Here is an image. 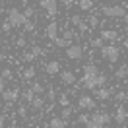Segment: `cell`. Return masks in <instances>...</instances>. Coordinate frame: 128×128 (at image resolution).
Wrapping results in <instances>:
<instances>
[{
	"label": "cell",
	"instance_id": "obj_1",
	"mask_svg": "<svg viewBox=\"0 0 128 128\" xmlns=\"http://www.w3.org/2000/svg\"><path fill=\"white\" fill-rule=\"evenodd\" d=\"M101 12L107 18H124V14H126V10L122 6H118V4H107V6L101 8Z\"/></svg>",
	"mask_w": 128,
	"mask_h": 128
},
{
	"label": "cell",
	"instance_id": "obj_2",
	"mask_svg": "<svg viewBox=\"0 0 128 128\" xmlns=\"http://www.w3.org/2000/svg\"><path fill=\"white\" fill-rule=\"evenodd\" d=\"M8 22L12 24V27H20L27 22V18L24 16V12H20L18 8H10L8 10Z\"/></svg>",
	"mask_w": 128,
	"mask_h": 128
},
{
	"label": "cell",
	"instance_id": "obj_3",
	"mask_svg": "<svg viewBox=\"0 0 128 128\" xmlns=\"http://www.w3.org/2000/svg\"><path fill=\"white\" fill-rule=\"evenodd\" d=\"M101 54H103L109 62H116L120 58V50L114 47V45H107V47L103 45V47H101Z\"/></svg>",
	"mask_w": 128,
	"mask_h": 128
},
{
	"label": "cell",
	"instance_id": "obj_4",
	"mask_svg": "<svg viewBox=\"0 0 128 128\" xmlns=\"http://www.w3.org/2000/svg\"><path fill=\"white\" fill-rule=\"evenodd\" d=\"M66 56L70 60H80L84 56V47L82 45H68L66 47Z\"/></svg>",
	"mask_w": 128,
	"mask_h": 128
},
{
	"label": "cell",
	"instance_id": "obj_5",
	"mask_svg": "<svg viewBox=\"0 0 128 128\" xmlns=\"http://www.w3.org/2000/svg\"><path fill=\"white\" fill-rule=\"evenodd\" d=\"M39 4H41V8L45 10L50 18L56 16V12H58V4H56V0H39Z\"/></svg>",
	"mask_w": 128,
	"mask_h": 128
},
{
	"label": "cell",
	"instance_id": "obj_6",
	"mask_svg": "<svg viewBox=\"0 0 128 128\" xmlns=\"http://www.w3.org/2000/svg\"><path fill=\"white\" fill-rule=\"evenodd\" d=\"M78 107L84 109V111H91V109H95V99L89 95H80L78 99Z\"/></svg>",
	"mask_w": 128,
	"mask_h": 128
},
{
	"label": "cell",
	"instance_id": "obj_7",
	"mask_svg": "<svg viewBox=\"0 0 128 128\" xmlns=\"http://www.w3.org/2000/svg\"><path fill=\"white\" fill-rule=\"evenodd\" d=\"M91 120L97 122V124H103V126H105V124L111 122V114H109L107 111H101V112H95V114L91 116Z\"/></svg>",
	"mask_w": 128,
	"mask_h": 128
},
{
	"label": "cell",
	"instance_id": "obj_8",
	"mask_svg": "<svg viewBox=\"0 0 128 128\" xmlns=\"http://www.w3.org/2000/svg\"><path fill=\"white\" fill-rule=\"evenodd\" d=\"M60 80H62L66 86H74V84H76V74H74L72 70H64V72H60Z\"/></svg>",
	"mask_w": 128,
	"mask_h": 128
},
{
	"label": "cell",
	"instance_id": "obj_9",
	"mask_svg": "<svg viewBox=\"0 0 128 128\" xmlns=\"http://www.w3.org/2000/svg\"><path fill=\"white\" fill-rule=\"evenodd\" d=\"M45 72L48 76H52V74H60V62L58 60H50V62L45 64Z\"/></svg>",
	"mask_w": 128,
	"mask_h": 128
},
{
	"label": "cell",
	"instance_id": "obj_10",
	"mask_svg": "<svg viewBox=\"0 0 128 128\" xmlns=\"http://www.w3.org/2000/svg\"><path fill=\"white\" fill-rule=\"evenodd\" d=\"M18 97H20V89H10V91H2V99L4 101H8V103H14V101H18Z\"/></svg>",
	"mask_w": 128,
	"mask_h": 128
},
{
	"label": "cell",
	"instance_id": "obj_11",
	"mask_svg": "<svg viewBox=\"0 0 128 128\" xmlns=\"http://www.w3.org/2000/svg\"><path fill=\"white\" fill-rule=\"evenodd\" d=\"M99 37H101L103 41H111V43H112V41L118 39V31H114V29H103Z\"/></svg>",
	"mask_w": 128,
	"mask_h": 128
},
{
	"label": "cell",
	"instance_id": "obj_12",
	"mask_svg": "<svg viewBox=\"0 0 128 128\" xmlns=\"http://www.w3.org/2000/svg\"><path fill=\"white\" fill-rule=\"evenodd\" d=\"M126 116H128V111L124 107H118V109H116V114H114V122H116V124H124Z\"/></svg>",
	"mask_w": 128,
	"mask_h": 128
},
{
	"label": "cell",
	"instance_id": "obj_13",
	"mask_svg": "<svg viewBox=\"0 0 128 128\" xmlns=\"http://www.w3.org/2000/svg\"><path fill=\"white\" fill-rule=\"evenodd\" d=\"M47 37H48L50 41L58 37V25H56L54 22H50V24L47 25Z\"/></svg>",
	"mask_w": 128,
	"mask_h": 128
},
{
	"label": "cell",
	"instance_id": "obj_14",
	"mask_svg": "<svg viewBox=\"0 0 128 128\" xmlns=\"http://www.w3.org/2000/svg\"><path fill=\"white\" fill-rule=\"evenodd\" d=\"M95 97H97V99H101V101H105V99H109V97H111V89H107V88H97V89H95Z\"/></svg>",
	"mask_w": 128,
	"mask_h": 128
},
{
	"label": "cell",
	"instance_id": "obj_15",
	"mask_svg": "<svg viewBox=\"0 0 128 128\" xmlns=\"http://www.w3.org/2000/svg\"><path fill=\"white\" fill-rule=\"evenodd\" d=\"M35 74H37V70H35L33 66H27V68L22 70V78H24V80H33V78H35Z\"/></svg>",
	"mask_w": 128,
	"mask_h": 128
},
{
	"label": "cell",
	"instance_id": "obj_16",
	"mask_svg": "<svg viewBox=\"0 0 128 128\" xmlns=\"http://www.w3.org/2000/svg\"><path fill=\"white\" fill-rule=\"evenodd\" d=\"M50 128H66V120L62 116H52L50 118Z\"/></svg>",
	"mask_w": 128,
	"mask_h": 128
},
{
	"label": "cell",
	"instance_id": "obj_17",
	"mask_svg": "<svg viewBox=\"0 0 128 128\" xmlns=\"http://www.w3.org/2000/svg\"><path fill=\"white\" fill-rule=\"evenodd\" d=\"M99 70H97L95 64H86V68H84V76H97Z\"/></svg>",
	"mask_w": 128,
	"mask_h": 128
},
{
	"label": "cell",
	"instance_id": "obj_18",
	"mask_svg": "<svg viewBox=\"0 0 128 128\" xmlns=\"http://www.w3.org/2000/svg\"><path fill=\"white\" fill-rule=\"evenodd\" d=\"M126 76H128V66H120L118 70L114 72V78H116V80H124Z\"/></svg>",
	"mask_w": 128,
	"mask_h": 128
},
{
	"label": "cell",
	"instance_id": "obj_19",
	"mask_svg": "<svg viewBox=\"0 0 128 128\" xmlns=\"http://www.w3.org/2000/svg\"><path fill=\"white\" fill-rule=\"evenodd\" d=\"M78 6H80V10L89 12V10L93 8V0H80V2H78Z\"/></svg>",
	"mask_w": 128,
	"mask_h": 128
},
{
	"label": "cell",
	"instance_id": "obj_20",
	"mask_svg": "<svg viewBox=\"0 0 128 128\" xmlns=\"http://www.w3.org/2000/svg\"><path fill=\"white\" fill-rule=\"evenodd\" d=\"M43 105H45V99H43V97H33V101H31V107L33 109H37V111H39V109H43Z\"/></svg>",
	"mask_w": 128,
	"mask_h": 128
},
{
	"label": "cell",
	"instance_id": "obj_21",
	"mask_svg": "<svg viewBox=\"0 0 128 128\" xmlns=\"http://www.w3.org/2000/svg\"><path fill=\"white\" fill-rule=\"evenodd\" d=\"M52 43H54L56 47H60V48H66L68 45H72V43H68L64 37H62V39H60V37H56V39H52Z\"/></svg>",
	"mask_w": 128,
	"mask_h": 128
},
{
	"label": "cell",
	"instance_id": "obj_22",
	"mask_svg": "<svg viewBox=\"0 0 128 128\" xmlns=\"http://www.w3.org/2000/svg\"><path fill=\"white\" fill-rule=\"evenodd\" d=\"M72 112H74L72 105H68V107H64V109H62V112H60V116H62V118L66 120V118H70V116H72Z\"/></svg>",
	"mask_w": 128,
	"mask_h": 128
},
{
	"label": "cell",
	"instance_id": "obj_23",
	"mask_svg": "<svg viewBox=\"0 0 128 128\" xmlns=\"http://www.w3.org/2000/svg\"><path fill=\"white\" fill-rule=\"evenodd\" d=\"M31 89H33V93H39V95L43 93V91H45V88L41 86L39 82H33V84H31Z\"/></svg>",
	"mask_w": 128,
	"mask_h": 128
},
{
	"label": "cell",
	"instance_id": "obj_24",
	"mask_svg": "<svg viewBox=\"0 0 128 128\" xmlns=\"http://www.w3.org/2000/svg\"><path fill=\"white\" fill-rule=\"evenodd\" d=\"M33 97H35V93H33V89H31V88L24 91V99L27 101V103H31V101H33Z\"/></svg>",
	"mask_w": 128,
	"mask_h": 128
},
{
	"label": "cell",
	"instance_id": "obj_25",
	"mask_svg": "<svg viewBox=\"0 0 128 128\" xmlns=\"http://www.w3.org/2000/svg\"><path fill=\"white\" fill-rule=\"evenodd\" d=\"M88 25L89 27H97V25H99V18L97 16H89L88 18Z\"/></svg>",
	"mask_w": 128,
	"mask_h": 128
},
{
	"label": "cell",
	"instance_id": "obj_26",
	"mask_svg": "<svg viewBox=\"0 0 128 128\" xmlns=\"http://www.w3.org/2000/svg\"><path fill=\"white\" fill-rule=\"evenodd\" d=\"M76 37H78V33H76V31H66V33H64V39L68 41V43H72Z\"/></svg>",
	"mask_w": 128,
	"mask_h": 128
},
{
	"label": "cell",
	"instance_id": "obj_27",
	"mask_svg": "<svg viewBox=\"0 0 128 128\" xmlns=\"http://www.w3.org/2000/svg\"><path fill=\"white\" fill-rule=\"evenodd\" d=\"M91 47H93V48H101V47H103V39H101V37L91 39Z\"/></svg>",
	"mask_w": 128,
	"mask_h": 128
},
{
	"label": "cell",
	"instance_id": "obj_28",
	"mask_svg": "<svg viewBox=\"0 0 128 128\" xmlns=\"http://www.w3.org/2000/svg\"><path fill=\"white\" fill-rule=\"evenodd\" d=\"M105 84H107V76H105V74H97V86L103 88Z\"/></svg>",
	"mask_w": 128,
	"mask_h": 128
},
{
	"label": "cell",
	"instance_id": "obj_29",
	"mask_svg": "<svg viewBox=\"0 0 128 128\" xmlns=\"http://www.w3.org/2000/svg\"><path fill=\"white\" fill-rule=\"evenodd\" d=\"M58 103L62 105V107H68V105H70V101H68V95H66V93H62V95L58 97Z\"/></svg>",
	"mask_w": 128,
	"mask_h": 128
},
{
	"label": "cell",
	"instance_id": "obj_30",
	"mask_svg": "<svg viewBox=\"0 0 128 128\" xmlns=\"http://www.w3.org/2000/svg\"><path fill=\"white\" fill-rule=\"evenodd\" d=\"M33 14H35V10H33L31 6H27V8L24 10V16L27 18V20H31V18H33Z\"/></svg>",
	"mask_w": 128,
	"mask_h": 128
},
{
	"label": "cell",
	"instance_id": "obj_31",
	"mask_svg": "<svg viewBox=\"0 0 128 128\" xmlns=\"http://www.w3.org/2000/svg\"><path fill=\"white\" fill-rule=\"evenodd\" d=\"M86 128H105L103 124H97V122H93V120L89 118L88 122H86Z\"/></svg>",
	"mask_w": 128,
	"mask_h": 128
},
{
	"label": "cell",
	"instance_id": "obj_32",
	"mask_svg": "<svg viewBox=\"0 0 128 128\" xmlns=\"http://www.w3.org/2000/svg\"><path fill=\"white\" fill-rule=\"evenodd\" d=\"M24 29L25 31H33V29H35V24H33L31 20H27V22L24 24Z\"/></svg>",
	"mask_w": 128,
	"mask_h": 128
},
{
	"label": "cell",
	"instance_id": "obj_33",
	"mask_svg": "<svg viewBox=\"0 0 128 128\" xmlns=\"http://www.w3.org/2000/svg\"><path fill=\"white\" fill-rule=\"evenodd\" d=\"M70 22H72V25H80L82 22H84V20H82V16H78V14H76V16H72V18H70Z\"/></svg>",
	"mask_w": 128,
	"mask_h": 128
},
{
	"label": "cell",
	"instance_id": "obj_34",
	"mask_svg": "<svg viewBox=\"0 0 128 128\" xmlns=\"http://www.w3.org/2000/svg\"><path fill=\"white\" fill-rule=\"evenodd\" d=\"M2 29H4V31H6V33H8V31H12V24H10L8 20H6L4 24H2Z\"/></svg>",
	"mask_w": 128,
	"mask_h": 128
},
{
	"label": "cell",
	"instance_id": "obj_35",
	"mask_svg": "<svg viewBox=\"0 0 128 128\" xmlns=\"http://www.w3.org/2000/svg\"><path fill=\"white\" fill-rule=\"evenodd\" d=\"M78 29H80V31H82V33H86V31H88V29H89V25H88V24H86V22H82V24H80V25H78Z\"/></svg>",
	"mask_w": 128,
	"mask_h": 128
},
{
	"label": "cell",
	"instance_id": "obj_36",
	"mask_svg": "<svg viewBox=\"0 0 128 128\" xmlns=\"http://www.w3.org/2000/svg\"><path fill=\"white\" fill-rule=\"evenodd\" d=\"M88 120H89V116H88V114H80V116H78V122H80V124H86Z\"/></svg>",
	"mask_w": 128,
	"mask_h": 128
},
{
	"label": "cell",
	"instance_id": "obj_37",
	"mask_svg": "<svg viewBox=\"0 0 128 128\" xmlns=\"http://www.w3.org/2000/svg\"><path fill=\"white\" fill-rule=\"evenodd\" d=\"M31 52H33V56H35V58H37V56H41V54H43V50H41L39 47H33V48H31Z\"/></svg>",
	"mask_w": 128,
	"mask_h": 128
},
{
	"label": "cell",
	"instance_id": "obj_38",
	"mask_svg": "<svg viewBox=\"0 0 128 128\" xmlns=\"http://www.w3.org/2000/svg\"><path fill=\"white\" fill-rule=\"evenodd\" d=\"M2 78H4V80H10V78H12V72H10L8 68H6V70H2Z\"/></svg>",
	"mask_w": 128,
	"mask_h": 128
},
{
	"label": "cell",
	"instance_id": "obj_39",
	"mask_svg": "<svg viewBox=\"0 0 128 128\" xmlns=\"http://www.w3.org/2000/svg\"><path fill=\"white\" fill-rule=\"evenodd\" d=\"M124 99H126V93H124V91H118V93H116V101H124Z\"/></svg>",
	"mask_w": 128,
	"mask_h": 128
},
{
	"label": "cell",
	"instance_id": "obj_40",
	"mask_svg": "<svg viewBox=\"0 0 128 128\" xmlns=\"http://www.w3.org/2000/svg\"><path fill=\"white\" fill-rule=\"evenodd\" d=\"M18 114H20V116H25V114H27V109H25L24 105H22V107L18 109Z\"/></svg>",
	"mask_w": 128,
	"mask_h": 128
},
{
	"label": "cell",
	"instance_id": "obj_41",
	"mask_svg": "<svg viewBox=\"0 0 128 128\" xmlns=\"http://www.w3.org/2000/svg\"><path fill=\"white\" fill-rule=\"evenodd\" d=\"M4 89H6V80H4L2 76H0V93H2Z\"/></svg>",
	"mask_w": 128,
	"mask_h": 128
},
{
	"label": "cell",
	"instance_id": "obj_42",
	"mask_svg": "<svg viewBox=\"0 0 128 128\" xmlns=\"http://www.w3.org/2000/svg\"><path fill=\"white\" fill-rule=\"evenodd\" d=\"M33 58H35V56H33V52H25V56H24V60H27V62H31Z\"/></svg>",
	"mask_w": 128,
	"mask_h": 128
},
{
	"label": "cell",
	"instance_id": "obj_43",
	"mask_svg": "<svg viewBox=\"0 0 128 128\" xmlns=\"http://www.w3.org/2000/svg\"><path fill=\"white\" fill-rule=\"evenodd\" d=\"M47 97H48V99H54V89H48V91H47Z\"/></svg>",
	"mask_w": 128,
	"mask_h": 128
},
{
	"label": "cell",
	"instance_id": "obj_44",
	"mask_svg": "<svg viewBox=\"0 0 128 128\" xmlns=\"http://www.w3.org/2000/svg\"><path fill=\"white\" fill-rule=\"evenodd\" d=\"M62 2H64V6H68V8L74 4V0H62Z\"/></svg>",
	"mask_w": 128,
	"mask_h": 128
},
{
	"label": "cell",
	"instance_id": "obj_45",
	"mask_svg": "<svg viewBox=\"0 0 128 128\" xmlns=\"http://www.w3.org/2000/svg\"><path fill=\"white\" fill-rule=\"evenodd\" d=\"M4 126V116H2V114H0V128Z\"/></svg>",
	"mask_w": 128,
	"mask_h": 128
},
{
	"label": "cell",
	"instance_id": "obj_46",
	"mask_svg": "<svg viewBox=\"0 0 128 128\" xmlns=\"http://www.w3.org/2000/svg\"><path fill=\"white\" fill-rule=\"evenodd\" d=\"M124 24L128 25V14H124Z\"/></svg>",
	"mask_w": 128,
	"mask_h": 128
},
{
	"label": "cell",
	"instance_id": "obj_47",
	"mask_svg": "<svg viewBox=\"0 0 128 128\" xmlns=\"http://www.w3.org/2000/svg\"><path fill=\"white\" fill-rule=\"evenodd\" d=\"M124 47L128 48V37H126V39H124Z\"/></svg>",
	"mask_w": 128,
	"mask_h": 128
},
{
	"label": "cell",
	"instance_id": "obj_48",
	"mask_svg": "<svg viewBox=\"0 0 128 128\" xmlns=\"http://www.w3.org/2000/svg\"><path fill=\"white\" fill-rule=\"evenodd\" d=\"M2 60H4V54H2V52H0V62H2Z\"/></svg>",
	"mask_w": 128,
	"mask_h": 128
},
{
	"label": "cell",
	"instance_id": "obj_49",
	"mask_svg": "<svg viewBox=\"0 0 128 128\" xmlns=\"http://www.w3.org/2000/svg\"><path fill=\"white\" fill-rule=\"evenodd\" d=\"M112 2H116V0H112Z\"/></svg>",
	"mask_w": 128,
	"mask_h": 128
}]
</instances>
